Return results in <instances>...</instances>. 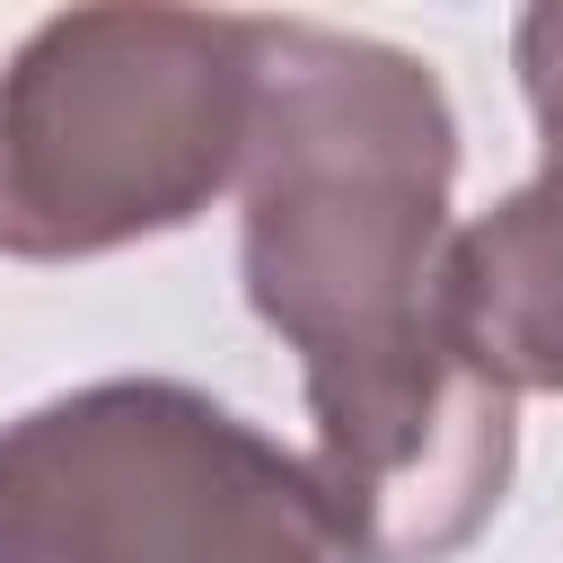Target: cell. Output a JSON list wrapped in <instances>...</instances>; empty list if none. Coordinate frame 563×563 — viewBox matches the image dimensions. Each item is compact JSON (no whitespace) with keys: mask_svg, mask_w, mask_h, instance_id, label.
Here are the masks:
<instances>
[{"mask_svg":"<svg viewBox=\"0 0 563 563\" xmlns=\"http://www.w3.org/2000/svg\"><path fill=\"white\" fill-rule=\"evenodd\" d=\"M457 114L422 53L317 18H255L238 273L299 352L308 475L361 563H449L510 493V396L440 308Z\"/></svg>","mask_w":563,"mask_h":563,"instance_id":"obj_1","label":"cell"},{"mask_svg":"<svg viewBox=\"0 0 563 563\" xmlns=\"http://www.w3.org/2000/svg\"><path fill=\"white\" fill-rule=\"evenodd\" d=\"M255 132V18L62 9L0 70V255L79 264L202 220Z\"/></svg>","mask_w":563,"mask_h":563,"instance_id":"obj_2","label":"cell"},{"mask_svg":"<svg viewBox=\"0 0 563 563\" xmlns=\"http://www.w3.org/2000/svg\"><path fill=\"white\" fill-rule=\"evenodd\" d=\"M0 563H361L308 457L185 378L0 422Z\"/></svg>","mask_w":563,"mask_h":563,"instance_id":"obj_3","label":"cell"},{"mask_svg":"<svg viewBox=\"0 0 563 563\" xmlns=\"http://www.w3.org/2000/svg\"><path fill=\"white\" fill-rule=\"evenodd\" d=\"M510 62H519L545 158L484 220L449 229L440 308L457 352L501 396H563V0L519 18Z\"/></svg>","mask_w":563,"mask_h":563,"instance_id":"obj_4","label":"cell"}]
</instances>
